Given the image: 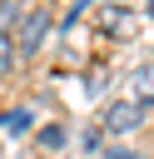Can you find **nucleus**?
<instances>
[{"label": "nucleus", "instance_id": "f257e3e1", "mask_svg": "<svg viewBox=\"0 0 154 159\" xmlns=\"http://www.w3.org/2000/svg\"><path fill=\"white\" fill-rule=\"evenodd\" d=\"M144 124V104H134V99H119V104H109L104 109V134H134Z\"/></svg>", "mask_w": 154, "mask_h": 159}, {"label": "nucleus", "instance_id": "f03ea898", "mask_svg": "<svg viewBox=\"0 0 154 159\" xmlns=\"http://www.w3.org/2000/svg\"><path fill=\"white\" fill-rule=\"evenodd\" d=\"M45 35H50V10H45V5H35V10L20 20V40H15V45H20V55H35V50L45 45Z\"/></svg>", "mask_w": 154, "mask_h": 159}, {"label": "nucleus", "instance_id": "7ed1b4c3", "mask_svg": "<svg viewBox=\"0 0 154 159\" xmlns=\"http://www.w3.org/2000/svg\"><path fill=\"white\" fill-rule=\"evenodd\" d=\"M129 94H134V104L154 99V65H139V70L129 75Z\"/></svg>", "mask_w": 154, "mask_h": 159}, {"label": "nucleus", "instance_id": "20e7f679", "mask_svg": "<svg viewBox=\"0 0 154 159\" xmlns=\"http://www.w3.org/2000/svg\"><path fill=\"white\" fill-rule=\"evenodd\" d=\"M15 20H25V15H20V0H0V35H5Z\"/></svg>", "mask_w": 154, "mask_h": 159}, {"label": "nucleus", "instance_id": "39448f33", "mask_svg": "<svg viewBox=\"0 0 154 159\" xmlns=\"http://www.w3.org/2000/svg\"><path fill=\"white\" fill-rule=\"evenodd\" d=\"M5 129H30V109H10L5 114Z\"/></svg>", "mask_w": 154, "mask_h": 159}, {"label": "nucleus", "instance_id": "423d86ee", "mask_svg": "<svg viewBox=\"0 0 154 159\" xmlns=\"http://www.w3.org/2000/svg\"><path fill=\"white\" fill-rule=\"evenodd\" d=\"M40 144H45V149H60V144H65V129H55V124L40 129Z\"/></svg>", "mask_w": 154, "mask_h": 159}, {"label": "nucleus", "instance_id": "0eeeda50", "mask_svg": "<svg viewBox=\"0 0 154 159\" xmlns=\"http://www.w3.org/2000/svg\"><path fill=\"white\" fill-rule=\"evenodd\" d=\"M104 159H139V154L124 149V144H104Z\"/></svg>", "mask_w": 154, "mask_h": 159}, {"label": "nucleus", "instance_id": "6e6552de", "mask_svg": "<svg viewBox=\"0 0 154 159\" xmlns=\"http://www.w3.org/2000/svg\"><path fill=\"white\" fill-rule=\"evenodd\" d=\"M0 70H10V40L0 35Z\"/></svg>", "mask_w": 154, "mask_h": 159}, {"label": "nucleus", "instance_id": "1a4fd4ad", "mask_svg": "<svg viewBox=\"0 0 154 159\" xmlns=\"http://www.w3.org/2000/svg\"><path fill=\"white\" fill-rule=\"evenodd\" d=\"M149 15H154V0H149Z\"/></svg>", "mask_w": 154, "mask_h": 159}]
</instances>
